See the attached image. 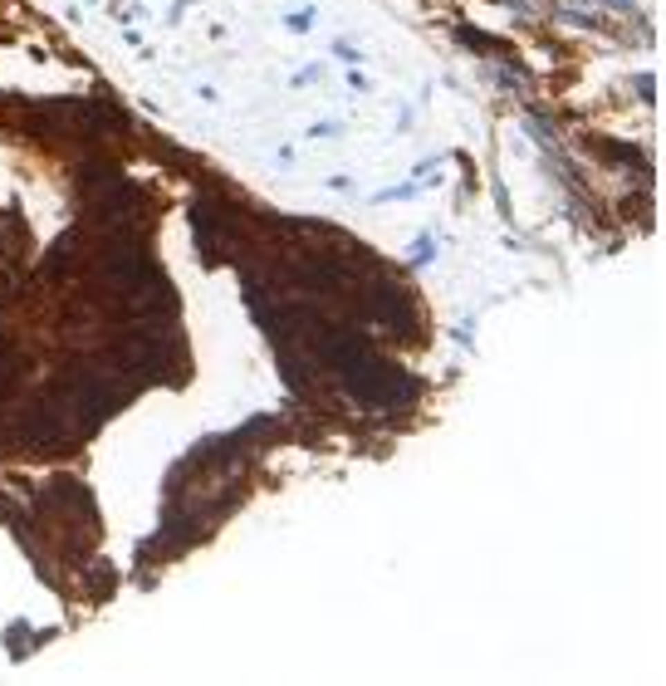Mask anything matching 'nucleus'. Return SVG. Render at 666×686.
Wrapping results in <instances>:
<instances>
[{
  "mask_svg": "<svg viewBox=\"0 0 666 686\" xmlns=\"http://www.w3.org/2000/svg\"><path fill=\"white\" fill-rule=\"evenodd\" d=\"M309 25H314V10H294L289 15V30H309Z\"/></svg>",
  "mask_w": 666,
  "mask_h": 686,
  "instance_id": "obj_1",
  "label": "nucleus"
}]
</instances>
